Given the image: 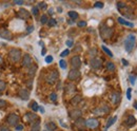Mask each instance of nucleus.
Returning a JSON list of instances; mask_svg holds the SVG:
<instances>
[{"label": "nucleus", "mask_w": 137, "mask_h": 131, "mask_svg": "<svg viewBox=\"0 0 137 131\" xmlns=\"http://www.w3.org/2000/svg\"><path fill=\"white\" fill-rule=\"evenodd\" d=\"M5 87H6V83L2 82V80H0V91H3L5 89Z\"/></svg>", "instance_id": "34"}, {"label": "nucleus", "mask_w": 137, "mask_h": 131, "mask_svg": "<svg viewBox=\"0 0 137 131\" xmlns=\"http://www.w3.org/2000/svg\"><path fill=\"white\" fill-rule=\"evenodd\" d=\"M111 100L113 104H118L120 100V94L117 93V92H113V93L111 94Z\"/></svg>", "instance_id": "17"}, {"label": "nucleus", "mask_w": 137, "mask_h": 131, "mask_svg": "<svg viewBox=\"0 0 137 131\" xmlns=\"http://www.w3.org/2000/svg\"><path fill=\"white\" fill-rule=\"evenodd\" d=\"M59 65H60V68H61V69H66V60L61 59L59 61Z\"/></svg>", "instance_id": "31"}, {"label": "nucleus", "mask_w": 137, "mask_h": 131, "mask_svg": "<svg viewBox=\"0 0 137 131\" xmlns=\"http://www.w3.org/2000/svg\"><path fill=\"white\" fill-rule=\"evenodd\" d=\"M16 130H18V131L23 130V126H22V125H18L17 127H16Z\"/></svg>", "instance_id": "45"}, {"label": "nucleus", "mask_w": 137, "mask_h": 131, "mask_svg": "<svg viewBox=\"0 0 137 131\" xmlns=\"http://www.w3.org/2000/svg\"><path fill=\"white\" fill-rule=\"evenodd\" d=\"M75 90H76V88H75V86H74L73 83H68V85H66V91L68 92V93H72V92H75Z\"/></svg>", "instance_id": "23"}, {"label": "nucleus", "mask_w": 137, "mask_h": 131, "mask_svg": "<svg viewBox=\"0 0 137 131\" xmlns=\"http://www.w3.org/2000/svg\"><path fill=\"white\" fill-rule=\"evenodd\" d=\"M86 126L90 129H96L99 126V122L96 118H90L86 122Z\"/></svg>", "instance_id": "5"}, {"label": "nucleus", "mask_w": 137, "mask_h": 131, "mask_svg": "<svg viewBox=\"0 0 137 131\" xmlns=\"http://www.w3.org/2000/svg\"><path fill=\"white\" fill-rule=\"evenodd\" d=\"M101 48H102V50H103V51H104V53H107V54H108V55H109V56H110V57H113V53H112V52H111V51H110V50H109V49H108V48H107V47H105V46H102V47H101Z\"/></svg>", "instance_id": "27"}, {"label": "nucleus", "mask_w": 137, "mask_h": 131, "mask_svg": "<svg viewBox=\"0 0 137 131\" xmlns=\"http://www.w3.org/2000/svg\"><path fill=\"white\" fill-rule=\"evenodd\" d=\"M48 23H49V26H56V20L55 19H50V20H48Z\"/></svg>", "instance_id": "33"}, {"label": "nucleus", "mask_w": 137, "mask_h": 131, "mask_svg": "<svg viewBox=\"0 0 137 131\" xmlns=\"http://www.w3.org/2000/svg\"><path fill=\"white\" fill-rule=\"evenodd\" d=\"M71 65H72V67H73V69H76V70L79 69V68L81 67V60H80L79 56H74V57H72Z\"/></svg>", "instance_id": "7"}, {"label": "nucleus", "mask_w": 137, "mask_h": 131, "mask_svg": "<svg viewBox=\"0 0 137 131\" xmlns=\"http://www.w3.org/2000/svg\"><path fill=\"white\" fill-rule=\"evenodd\" d=\"M32 13H33V15H35V16H38V13H39L38 6H34V8L32 9Z\"/></svg>", "instance_id": "32"}, {"label": "nucleus", "mask_w": 137, "mask_h": 131, "mask_svg": "<svg viewBox=\"0 0 137 131\" xmlns=\"http://www.w3.org/2000/svg\"><path fill=\"white\" fill-rule=\"evenodd\" d=\"M39 110H40V112H41V113H44V109L42 107H39Z\"/></svg>", "instance_id": "50"}, {"label": "nucleus", "mask_w": 137, "mask_h": 131, "mask_svg": "<svg viewBox=\"0 0 137 131\" xmlns=\"http://www.w3.org/2000/svg\"><path fill=\"white\" fill-rule=\"evenodd\" d=\"M52 61H53V56H51V55L46 56V64H51Z\"/></svg>", "instance_id": "37"}, {"label": "nucleus", "mask_w": 137, "mask_h": 131, "mask_svg": "<svg viewBox=\"0 0 137 131\" xmlns=\"http://www.w3.org/2000/svg\"><path fill=\"white\" fill-rule=\"evenodd\" d=\"M117 121V116H113V117H111V118L108 121V123H107V127H105V129H108V128H110L112 125H113L115 122Z\"/></svg>", "instance_id": "24"}, {"label": "nucleus", "mask_w": 137, "mask_h": 131, "mask_svg": "<svg viewBox=\"0 0 137 131\" xmlns=\"http://www.w3.org/2000/svg\"><path fill=\"white\" fill-rule=\"evenodd\" d=\"M75 125L77 126L78 129H80V130H84V127H86V121H84L83 118H81V117H80V118L76 119Z\"/></svg>", "instance_id": "15"}, {"label": "nucleus", "mask_w": 137, "mask_h": 131, "mask_svg": "<svg viewBox=\"0 0 137 131\" xmlns=\"http://www.w3.org/2000/svg\"><path fill=\"white\" fill-rule=\"evenodd\" d=\"M131 92H132V89L129 88V89L127 90V98L128 99H131Z\"/></svg>", "instance_id": "41"}, {"label": "nucleus", "mask_w": 137, "mask_h": 131, "mask_svg": "<svg viewBox=\"0 0 137 131\" xmlns=\"http://www.w3.org/2000/svg\"><path fill=\"white\" fill-rule=\"evenodd\" d=\"M39 6H41L42 10H46V4L44 3V2H40V3H39Z\"/></svg>", "instance_id": "43"}, {"label": "nucleus", "mask_w": 137, "mask_h": 131, "mask_svg": "<svg viewBox=\"0 0 137 131\" xmlns=\"http://www.w3.org/2000/svg\"><path fill=\"white\" fill-rule=\"evenodd\" d=\"M3 64V58H2V55L0 54V65Z\"/></svg>", "instance_id": "49"}, {"label": "nucleus", "mask_w": 137, "mask_h": 131, "mask_svg": "<svg viewBox=\"0 0 137 131\" xmlns=\"http://www.w3.org/2000/svg\"><path fill=\"white\" fill-rule=\"evenodd\" d=\"M100 36H101L103 40L110 39L113 36V30L105 26H101V28H100Z\"/></svg>", "instance_id": "2"}, {"label": "nucleus", "mask_w": 137, "mask_h": 131, "mask_svg": "<svg viewBox=\"0 0 137 131\" xmlns=\"http://www.w3.org/2000/svg\"><path fill=\"white\" fill-rule=\"evenodd\" d=\"M68 15L70 16V18H71V19H73V20L77 19L78 16H79V15H78V13L75 12V11H70V12L68 13Z\"/></svg>", "instance_id": "25"}, {"label": "nucleus", "mask_w": 137, "mask_h": 131, "mask_svg": "<svg viewBox=\"0 0 137 131\" xmlns=\"http://www.w3.org/2000/svg\"><path fill=\"white\" fill-rule=\"evenodd\" d=\"M69 54H70V50H64V51L60 54V56H61V57H64V56H68Z\"/></svg>", "instance_id": "39"}, {"label": "nucleus", "mask_w": 137, "mask_h": 131, "mask_svg": "<svg viewBox=\"0 0 137 131\" xmlns=\"http://www.w3.org/2000/svg\"><path fill=\"white\" fill-rule=\"evenodd\" d=\"M31 108H32L33 111H38V109H39V107H38V104L37 103H33L32 105H31Z\"/></svg>", "instance_id": "30"}, {"label": "nucleus", "mask_w": 137, "mask_h": 131, "mask_svg": "<svg viewBox=\"0 0 137 131\" xmlns=\"http://www.w3.org/2000/svg\"><path fill=\"white\" fill-rule=\"evenodd\" d=\"M118 22H119V23H121V24H122V26H129V28H133V26H134V24L132 23V22L127 21V20H125V19H123V18H121V17L118 18Z\"/></svg>", "instance_id": "18"}, {"label": "nucleus", "mask_w": 137, "mask_h": 131, "mask_svg": "<svg viewBox=\"0 0 137 131\" xmlns=\"http://www.w3.org/2000/svg\"><path fill=\"white\" fill-rule=\"evenodd\" d=\"M66 46L72 47V46H73V41H72V40H68V41H66Z\"/></svg>", "instance_id": "46"}, {"label": "nucleus", "mask_w": 137, "mask_h": 131, "mask_svg": "<svg viewBox=\"0 0 137 131\" xmlns=\"http://www.w3.org/2000/svg\"><path fill=\"white\" fill-rule=\"evenodd\" d=\"M46 129H48L49 131H55L56 128H57V126H56L55 123H53V122H49L48 124H46Z\"/></svg>", "instance_id": "21"}, {"label": "nucleus", "mask_w": 137, "mask_h": 131, "mask_svg": "<svg viewBox=\"0 0 137 131\" xmlns=\"http://www.w3.org/2000/svg\"><path fill=\"white\" fill-rule=\"evenodd\" d=\"M122 64L123 65H128V61H127V60H125V59H122Z\"/></svg>", "instance_id": "51"}, {"label": "nucleus", "mask_w": 137, "mask_h": 131, "mask_svg": "<svg viewBox=\"0 0 137 131\" xmlns=\"http://www.w3.org/2000/svg\"><path fill=\"white\" fill-rule=\"evenodd\" d=\"M80 76V72L79 70H76V69H72L71 71L69 72V75H68V78L70 80H75L77 79L78 77Z\"/></svg>", "instance_id": "8"}, {"label": "nucleus", "mask_w": 137, "mask_h": 131, "mask_svg": "<svg viewBox=\"0 0 137 131\" xmlns=\"http://www.w3.org/2000/svg\"><path fill=\"white\" fill-rule=\"evenodd\" d=\"M39 130H40V121L38 119V121H36L35 123L32 124L30 131H39Z\"/></svg>", "instance_id": "19"}, {"label": "nucleus", "mask_w": 137, "mask_h": 131, "mask_svg": "<svg viewBox=\"0 0 137 131\" xmlns=\"http://www.w3.org/2000/svg\"><path fill=\"white\" fill-rule=\"evenodd\" d=\"M87 26V22L86 21H79L78 22V26H80V28H83V26Z\"/></svg>", "instance_id": "42"}, {"label": "nucleus", "mask_w": 137, "mask_h": 131, "mask_svg": "<svg viewBox=\"0 0 137 131\" xmlns=\"http://www.w3.org/2000/svg\"><path fill=\"white\" fill-rule=\"evenodd\" d=\"M117 8H118V10H119V11H121L123 8H127V5H125V2L119 1V2H117Z\"/></svg>", "instance_id": "28"}, {"label": "nucleus", "mask_w": 137, "mask_h": 131, "mask_svg": "<svg viewBox=\"0 0 137 131\" xmlns=\"http://www.w3.org/2000/svg\"><path fill=\"white\" fill-rule=\"evenodd\" d=\"M19 122V116L17 114H14V113H11L10 115L8 116V123L10 124L11 126H16Z\"/></svg>", "instance_id": "6"}, {"label": "nucleus", "mask_w": 137, "mask_h": 131, "mask_svg": "<svg viewBox=\"0 0 137 131\" xmlns=\"http://www.w3.org/2000/svg\"><path fill=\"white\" fill-rule=\"evenodd\" d=\"M80 100H81V96H80V95H76V96H74V97L72 98L71 104L73 106H76V105H78V104L80 103Z\"/></svg>", "instance_id": "22"}, {"label": "nucleus", "mask_w": 137, "mask_h": 131, "mask_svg": "<svg viewBox=\"0 0 137 131\" xmlns=\"http://www.w3.org/2000/svg\"><path fill=\"white\" fill-rule=\"evenodd\" d=\"M94 8H96V9H102L103 8V2H100V1L95 2V4H94Z\"/></svg>", "instance_id": "29"}, {"label": "nucleus", "mask_w": 137, "mask_h": 131, "mask_svg": "<svg viewBox=\"0 0 137 131\" xmlns=\"http://www.w3.org/2000/svg\"><path fill=\"white\" fill-rule=\"evenodd\" d=\"M90 65H91V67L93 68V69H99L102 66V61L99 58H93V59H91V61H90Z\"/></svg>", "instance_id": "9"}, {"label": "nucleus", "mask_w": 137, "mask_h": 131, "mask_svg": "<svg viewBox=\"0 0 137 131\" xmlns=\"http://www.w3.org/2000/svg\"><path fill=\"white\" fill-rule=\"evenodd\" d=\"M135 44H136V37L135 35H133V34H130V35L127 36V38H125V48L127 50V52H131L133 48L135 47Z\"/></svg>", "instance_id": "1"}, {"label": "nucleus", "mask_w": 137, "mask_h": 131, "mask_svg": "<svg viewBox=\"0 0 137 131\" xmlns=\"http://www.w3.org/2000/svg\"><path fill=\"white\" fill-rule=\"evenodd\" d=\"M8 58H10L11 61L13 62H17L20 60L21 58V51L18 49H13L8 52Z\"/></svg>", "instance_id": "3"}, {"label": "nucleus", "mask_w": 137, "mask_h": 131, "mask_svg": "<svg viewBox=\"0 0 137 131\" xmlns=\"http://www.w3.org/2000/svg\"><path fill=\"white\" fill-rule=\"evenodd\" d=\"M134 108L137 109V101H136V103H134Z\"/></svg>", "instance_id": "53"}, {"label": "nucleus", "mask_w": 137, "mask_h": 131, "mask_svg": "<svg viewBox=\"0 0 137 131\" xmlns=\"http://www.w3.org/2000/svg\"><path fill=\"white\" fill-rule=\"evenodd\" d=\"M50 98H51L52 101H55L56 99H57V94H56L55 92H53V93H52L51 95H50Z\"/></svg>", "instance_id": "35"}, {"label": "nucleus", "mask_w": 137, "mask_h": 131, "mask_svg": "<svg viewBox=\"0 0 137 131\" xmlns=\"http://www.w3.org/2000/svg\"><path fill=\"white\" fill-rule=\"evenodd\" d=\"M107 69L109 70V71H111V72L114 71V70H115V65H114L113 62H111V61L108 62V64H107Z\"/></svg>", "instance_id": "26"}, {"label": "nucleus", "mask_w": 137, "mask_h": 131, "mask_svg": "<svg viewBox=\"0 0 137 131\" xmlns=\"http://www.w3.org/2000/svg\"><path fill=\"white\" fill-rule=\"evenodd\" d=\"M31 64H32V57L29 54H25L23 56V59H22V66L23 67H30Z\"/></svg>", "instance_id": "14"}, {"label": "nucleus", "mask_w": 137, "mask_h": 131, "mask_svg": "<svg viewBox=\"0 0 137 131\" xmlns=\"http://www.w3.org/2000/svg\"><path fill=\"white\" fill-rule=\"evenodd\" d=\"M17 16L21 18V19H28V18H30V13L26 10H24V9H20L17 13Z\"/></svg>", "instance_id": "12"}, {"label": "nucleus", "mask_w": 137, "mask_h": 131, "mask_svg": "<svg viewBox=\"0 0 137 131\" xmlns=\"http://www.w3.org/2000/svg\"><path fill=\"white\" fill-rule=\"evenodd\" d=\"M19 96L23 99V100H28L29 97H30V92L25 89H21L19 92Z\"/></svg>", "instance_id": "16"}, {"label": "nucleus", "mask_w": 137, "mask_h": 131, "mask_svg": "<svg viewBox=\"0 0 137 131\" xmlns=\"http://www.w3.org/2000/svg\"><path fill=\"white\" fill-rule=\"evenodd\" d=\"M0 36H1L2 38H4V39H8V40L13 39L12 33H11L10 31L5 30V29H2V30H0Z\"/></svg>", "instance_id": "10"}, {"label": "nucleus", "mask_w": 137, "mask_h": 131, "mask_svg": "<svg viewBox=\"0 0 137 131\" xmlns=\"http://www.w3.org/2000/svg\"><path fill=\"white\" fill-rule=\"evenodd\" d=\"M41 23L42 24H44V23H46L48 22V17H46V15H42V17H41Z\"/></svg>", "instance_id": "36"}, {"label": "nucleus", "mask_w": 137, "mask_h": 131, "mask_svg": "<svg viewBox=\"0 0 137 131\" xmlns=\"http://www.w3.org/2000/svg\"><path fill=\"white\" fill-rule=\"evenodd\" d=\"M58 77H59V73H58L56 70H53V71H51L50 73H49V75L46 76V82L49 83H55L56 80L58 79Z\"/></svg>", "instance_id": "4"}, {"label": "nucleus", "mask_w": 137, "mask_h": 131, "mask_svg": "<svg viewBox=\"0 0 137 131\" xmlns=\"http://www.w3.org/2000/svg\"><path fill=\"white\" fill-rule=\"evenodd\" d=\"M5 106V100L3 99H0V108H3Z\"/></svg>", "instance_id": "44"}, {"label": "nucleus", "mask_w": 137, "mask_h": 131, "mask_svg": "<svg viewBox=\"0 0 137 131\" xmlns=\"http://www.w3.org/2000/svg\"><path fill=\"white\" fill-rule=\"evenodd\" d=\"M24 117H25L26 121L31 124H33V123H35L36 121H38V116L34 113H26L25 115H24Z\"/></svg>", "instance_id": "13"}, {"label": "nucleus", "mask_w": 137, "mask_h": 131, "mask_svg": "<svg viewBox=\"0 0 137 131\" xmlns=\"http://www.w3.org/2000/svg\"><path fill=\"white\" fill-rule=\"evenodd\" d=\"M33 30H34V28H33V26H31V28H28V32H29V33L33 32Z\"/></svg>", "instance_id": "48"}, {"label": "nucleus", "mask_w": 137, "mask_h": 131, "mask_svg": "<svg viewBox=\"0 0 137 131\" xmlns=\"http://www.w3.org/2000/svg\"><path fill=\"white\" fill-rule=\"evenodd\" d=\"M14 3H15V4H19V5H21V4H23V1H15Z\"/></svg>", "instance_id": "47"}, {"label": "nucleus", "mask_w": 137, "mask_h": 131, "mask_svg": "<svg viewBox=\"0 0 137 131\" xmlns=\"http://www.w3.org/2000/svg\"><path fill=\"white\" fill-rule=\"evenodd\" d=\"M0 131H8V128H2Z\"/></svg>", "instance_id": "52"}, {"label": "nucleus", "mask_w": 137, "mask_h": 131, "mask_svg": "<svg viewBox=\"0 0 137 131\" xmlns=\"http://www.w3.org/2000/svg\"><path fill=\"white\" fill-rule=\"evenodd\" d=\"M41 54H42V55H44V54H46V50H44V49H43V51H42Z\"/></svg>", "instance_id": "54"}, {"label": "nucleus", "mask_w": 137, "mask_h": 131, "mask_svg": "<svg viewBox=\"0 0 137 131\" xmlns=\"http://www.w3.org/2000/svg\"><path fill=\"white\" fill-rule=\"evenodd\" d=\"M136 124V118L133 116V115H130L129 117H128V121H127V125L129 126V127H133L134 125Z\"/></svg>", "instance_id": "20"}, {"label": "nucleus", "mask_w": 137, "mask_h": 131, "mask_svg": "<svg viewBox=\"0 0 137 131\" xmlns=\"http://www.w3.org/2000/svg\"><path fill=\"white\" fill-rule=\"evenodd\" d=\"M36 69H37V67H36L35 65H34V66H32V69H31L30 71H29V73H30L31 75H32V74H34V73H35V71H36Z\"/></svg>", "instance_id": "40"}, {"label": "nucleus", "mask_w": 137, "mask_h": 131, "mask_svg": "<svg viewBox=\"0 0 137 131\" xmlns=\"http://www.w3.org/2000/svg\"><path fill=\"white\" fill-rule=\"evenodd\" d=\"M81 114H82L81 110L74 109L73 111L70 112V117H71V118H73V119H78V118H80V117H81Z\"/></svg>", "instance_id": "11"}, {"label": "nucleus", "mask_w": 137, "mask_h": 131, "mask_svg": "<svg viewBox=\"0 0 137 131\" xmlns=\"http://www.w3.org/2000/svg\"><path fill=\"white\" fill-rule=\"evenodd\" d=\"M129 78H130V82H131L132 85H134V83H135V79H136V76L132 74V75H130V77H129Z\"/></svg>", "instance_id": "38"}]
</instances>
